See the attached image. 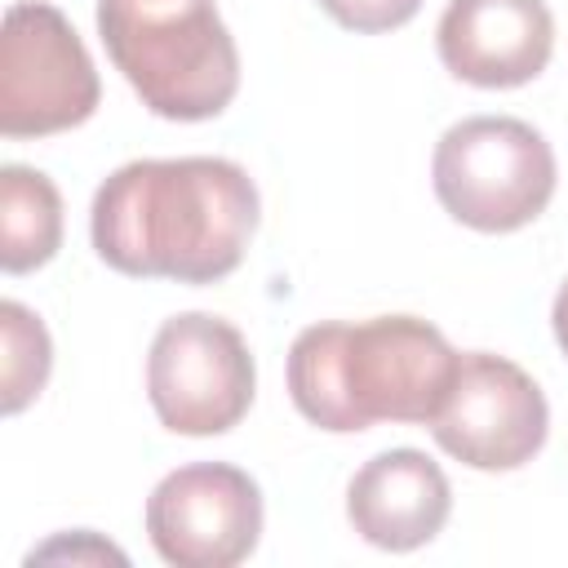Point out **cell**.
Here are the masks:
<instances>
[{
	"mask_svg": "<svg viewBox=\"0 0 568 568\" xmlns=\"http://www.w3.org/2000/svg\"><path fill=\"white\" fill-rule=\"evenodd\" d=\"M257 213V186L235 160H129L98 186L89 235L120 275L217 284L244 262Z\"/></svg>",
	"mask_w": 568,
	"mask_h": 568,
	"instance_id": "cell-1",
	"label": "cell"
},
{
	"mask_svg": "<svg viewBox=\"0 0 568 568\" xmlns=\"http://www.w3.org/2000/svg\"><path fill=\"white\" fill-rule=\"evenodd\" d=\"M457 351L417 315H377L364 324H311L288 346L293 408L333 435L373 422L430 426L457 377Z\"/></svg>",
	"mask_w": 568,
	"mask_h": 568,
	"instance_id": "cell-2",
	"label": "cell"
},
{
	"mask_svg": "<svg viewBox=\"0 0 568 568\" xmlns=\"http://www.w3.org/2000/svg\"><path fill=\"white\" fill-rule=\"evenodd\" d=\"M98 36L160 120H213L240 93V49L217 0H98Z\"/></svg>",
	"mask_w": 568,
	"mask_h": 568,
	"instance_id": "cell-3",
	"label": "cell"
},
{
	"mask_svg": "<svg viewBox=\"0 0 568 568\" xmlns=\"http://www.w3.org/2000/svg\"><path fill=\"white\" fill-rule=\"evenodd\" d=\"M430 182L453 222L506 235L546 213L559 173L550 142L528 120L470 115L435 142Z\"/></svg>",
	"mask_w": 568,
	"mask_h": 568,
	"instance_id": "cell-4",
	"label": "cell"
},
{
	"mask_svg": "<svg viewBox=\"0 0 568 568\" xmlns=\"http://www.w3.org/2000/svg\"><path fill=\"white\" fill-rule=\"evenodd\" d=\"M257 390L244 333L209 311L164 320L146 351V395L173 435H226Z\"/></svg>",
	"mask_w": 568,
	"mask_h": 568,
	"instance_id": "cell-5",
	"label": "cell"
},
{
	"mask_svg": "<svg viewBox=\"0 0 568 568\" xmlns=\"http://www.w3.org/2000/svg\"><path fill=\"white\" fill-rule=\"evenodd\" d=\"M98 67L67 22L44 0H18L0 36V133L49 138L84 124L98 111Z\"/></svg>",
	"mask_w": 568,
	"mask_h": 568,
	"instance_id": "cell-6",
	"label": "cell"
},
{
	"mask_svg": "<svg viewBox=\"0 0 568 568\" xmlns=\"http://www.w3.org/2000/svg\"><path fill=\"white\" fill-rule=\"evenodd\" d=\"M430 435L470 470H515L541 453L550 435V404L515 359L466 351L448 399L430 417Z\"/></svg>",
	"mask_w": 568,
	"mask_h": 568,
	"instance_id": "cell-7",
	"label": "cell"
},
{
	"mask_svg": "<svg viewBox=\"0 0 568 568\" xmlns=\"http://www.w3.org/2000/svg\"><path fill=\"white\" fill-rule=\"evenodd\" d=\"M262 488L231 462L169 470L146 497V537L173 568H235L262 537Z\"/></svg>",
	"mask_w": 568,
	"mask_h": 568,
	"instance_id": "cell-8",
	"label": "cell"
},
{
	"mask_svg": "<svg viewBox=\"0 0 568 568\" xmlns=\"http://www.w3.org/2000/svg\"><path fill=\"white\" fill-rule=\"evenodd\" d=\"M435 49L448 75L475 89H519L546 71L555 18L546 0H448Z\"/></svg>",
	"mask_w": 568,
	"mask_h": 568,
	"instance_id": "cell-9",
	"label": "cell"
},
{
	"mask_svg": "<svg viewBox=\"0 0 568 568\" xmlns=\"http://www.w3.org/2000/svg\"><path fill=\"white\" fill-rule=\"evenodd\" d=\"M453 510L448 475L422 448H386L346 484V519L377 550H417L439 537Z\"/></svg>",
	"mask_w": 568,
	"mask_h": 568,
	"instance_id": "cell-10",
	"label": "cell"
},
{
	"mask_svg": "<svg viewBox=\"0 0 568 568\" xmlns=\"http://www.w3.org/2000/svg\"><path fill=\"white\" fill-rule=\"evenodd\" d=\"M62 248V195L49 173L27 164L0 169V266L27 275Z\"/></svg>",
	"mask_w": 568,
	"mask_h": 568,
	"instance_id": "cell-11",
	"label": "cell"
},
{
	"mask_svg": "<svg viewBox=\"0 0 568 568\" xmlns=\"http://www.w3.org/2000/svg\"><path fill=\"white\" fill-rule=\"evenodd\" d=\"M0 342H4V355H0V377H4L0 408L13 417L44 390L49 368H53V342H49V328L40 324V315L27 311L13 297L0 302Z\"/></svg>",
	"mask_w": 568,
	"mask_h": 568,
	"instance_id": "cell-12",
	"label": "cell"
},
{
	"mask_svg": "<svg viewBox=\"0 0 568 568\" xmlns=\"http://www.w3.org/2000/svg\"><path fill=\"white\" fill-rule=\"evenodd\" d=\"M320 9L355 36H377V31H395L413 22L422 0H320Z\"/></svg>",
	"mask_w": 568,
	"mask_h": 568,
	"instance_id": "cell-13",
	"label": "cell"
},
{
	"mask_svg": "<svg viewBox=\"0 0 568 568\" xmlns=\"http://www.w3.org/2000/svg\"><path fill=\"white\" fill-rule=\"evenodd\" d=\"M550 328H555L559 351L568 355V280H564V284H559V293H555V306H550Z\"/></svg>",
	"mask_w": 568,
	"mask_h": 568,
	"instance_id": "cell-14",
	"label": "cell"
}]
</instances>
